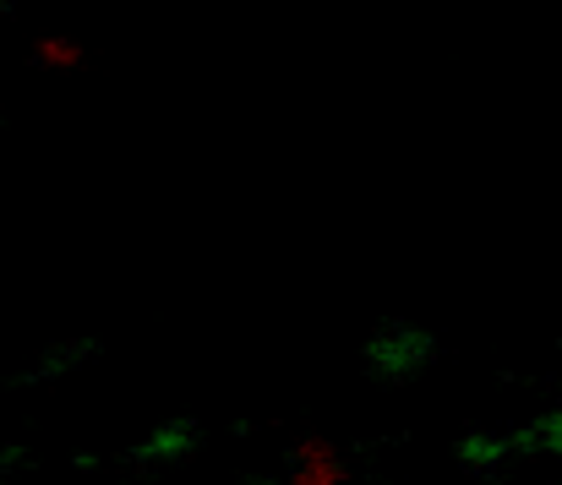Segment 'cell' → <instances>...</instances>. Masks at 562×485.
Segmentation results:
<instances>
[{"label":"cell","mask_w":562,"mask_h":485,"mask_svg":"<svg viewBox=\"0 0 562 485\" xmlns=\"http://www.w3.org/2000/svg\"><path fill=\"white\" fill-rule=\"evenodd\" d=\"M38 60H44V66H77L82 49H77L71 38H44V44H38Z\"/></svg>","instance_id":"7a4b0ae2"},{"label":"cell","mask_w":562,"mask_h":485,"mask_svg":"<svg viewBox=\"0 0 562 485\" xmlns=\"http://www.w3.org/2000/svg\"><path fill=\"white\" fill-rule=\"evenodd\" d=\"M345 459L323 442V437H312V442H301L295 448V464H290V485H345Z\"/></svg>","instance_id":"6da1fadb"}]
</instances>
